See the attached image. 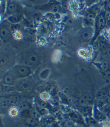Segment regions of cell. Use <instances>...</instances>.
<instances>
[{
    "mask_svg": "<svg viewBox=\"0 0 110 127\" xmlns=\"http://www.w3.org/2000/svg\"><path fill=\"white\" fill-rule=\"evenodd\" d=\"M11 72L16 78H24L31 75L32 69L23 65H17L13 67Z\"/></svg>",
    "mask_w": 110,
    "mask_h": 127,
    "instance_id": "6da1fadb",
    "label": "cell"
},
{
    "mask_svg": "<svg viewBox=\"0 0 110 127\" xmlns=\"http://www.w3.org/2000/svg\"><path fill=\"white\" fill-rule=\"evenodd\" d=\"M23 65L31 68L36 67L40 62L39 58L36 53H30L27 54L24 56L22 60Z\"/></svg>",
    "mask_w": 110,
    "mask_h": 127,
    "instance_id": "7a4b0ae2",
    "label": "cell"
},
{
    "mask_svg": "<svg viewBox=\"0 0 110 127\" xmlns=\"http://www.w3.org/2000/svg\"><path fill=\"white\" fill-rule=\"evenodd\" d=\"M79 106H88L91 105L93 102V95L91 93H86L81 96L79 99Z\"/></svg>",
    "mask_w": 110,
    "mask_h": 127,
    "instance_id": "3957f363",
    "label": "cell"
},
{
    "mask_svg": "<svg viewBox=\"0 0 110 127\" xmlns=\"http://www.w3.org/2000/svg\"><path fill=\"white\" fill-rule=\"evenodd\" d=\"M93 114L92 117L97 122H104L106 120V115L101 110L98 106L95 105L93 106Z\"/></svg>",
    "mask_w": 110,
    "mask_h": 127,
    "instance_id": "277c9868",
    "label": "cell"
},
{
    "mask_svg": "<svg viewBox=\"0 0 110 127\" xmlns=\"http://www.w3.org/2000/svg\"><path fill=\"white\" fill-rule=\"evenodd\" d=\"M68 114L69 118L74 123H85L84 118H82V116L79 112H76L74 110H71Z\"/></svg>",
    "mask_w": 110,
    "mask_h": 127,
    "instance_id": "5b68a950",
    "label": "cell"
},
{
    "mask_svg": "<svg viewBox=\"0 0 110 127\" xmlns=\"http://www.w3.org/2000/svg\"><path fill=\"white\" fill-rule=\"evenodd\" d=\"M93 106L92 105L80 106L78 112L84 118L91 117L92 116L93 114Z\"/></svg>",
    "mask_w": 110,
    "mask_h": 127,
    "instance_id": "8992f818",
    "label": "cell"
},
{
    "mask_svg": "<svg viewBox=\"0 0 110 127\" xmlns=\"http://www.w3.org/2000/svg\"><path fill=\"white\" fill-rule=\"evenodd\" d=\"M55 122V119L53 117L47 115L43 117L41 119L40 124L42 127H51Z\"/></svg>",
    "mask_w": 110,
    "mask_h": 127,
    "instance_id": "52a82bcc",
    "label": "cell"
},
{
    "mask_svg": "<svg viewBox=\"0 0 110 127\" xmlns=\"http://www.w3.org/2000/svg\"><path fill=\"white\" fill-rule=\"evenodd\" d=\"M93 29L91 27H87L83 30L81 36L84 40H90L93 35Z\"/></svg>",
    "mask_w": 110,
    "mask_h": 127,
    "instance_id": "ba28073f",
    "label": "cell"
},
{
    "mask_svg": "<svg viewBox=\"0 0 110 127\" xmlns=\"http://www.w3.org/2000/svg\"><path fill=\"white\" fill-rule=\"evenodd\" d=\"M40 122L38 119L33 118L31 117H28L27 118L24 119V124L27 127H39L40 126Z\"/></svg>",
    "mask_w": 110,
    "mask_h": 127,
    "instance_id": "9c48e42d",
    "label": "cell"
},
{
    "mask_svg": "<svg viewBox=\"0 0 110 127\" xmlns=\"http://www.w3.org/2000/svg\"><path fill=\"white\" fill-rule=\"evenodd\" d=\"M10 106H18L21 102V98L18 95H11V96L7 97Z\"/></svg>",
    "mask_w": 110,
    "mask_h": 127,
    "instance_id": "30bf717a",
    "label": "cell"
},
{
    "mask_svg": "<svg viewBox=\"0 0 110 127\" xmlns=\"http://www.w3.org/2000/svg\"><path fill=\"white\" fill-rule=\"evenodd\" d=\"M15 78H16V77L12 72H9L3 77V83L9 85H12L14 83Z\"/></svg>",
    "mask_w": 110,
    "mask_h": 127,
    "instance_id": "8fae6325",
    "label": "cell"
},
{
    "mask_svg": "<svg viewBox=\"0 0 110 127\" xmlns=\"http://www.w3.org/2000/svg\"><path fill=\"white\" fill-rule=\"evenodd\" d=\"M105 25V18L103 15H101L96 19V30L100 31L104 28Z\"/></svg>",
    "mask_w": 110,
    "mask_h": 127,
    "instance_id": "7c38bea8",
    "label": "cell"
},
{
    "mask_svg": "<svg viewBox=\"0 0 110 127\" xmlns=\"http://www.w3.org/2000/svg\"><path fill=\"white\" fill-rule=\"evenodd\" d=\"M20 112H21V111L20 110L19 108H18L17 106H11L9 108L8 114L9 116L11 118H16L20 116Z\"/></svg>",
    "mask_w": 110,
    "mask_h": 127,
    "instance_id": "4fadbf2b",
    "label": "cell"
},
{
    "mask_svg": "<svg viewBox=\"0 0 110 127\" xmlns=\"http://www.w3.org/2000/svg\"><path fill=\"white\" fill-rule=\"evenodd\" d=\"M7 20L8 22L12 24H17L22 20V16L20 15L12 14L8 15V16L7 18Z\"/></svg>",
    "mask_w": 110,
    "mask_h": 127,
    "instance_id": "5bb4252c",
    "label": "cell"
},
{
    "mask_svg": "<svg viewBox=\"0 0 110 127\" xmlns=\"http://www.w3.org/2000/svg\"><path fill=\"white\" fill-rule=\"evenodd\" d=\"M1 37L4 40H8L10 38L11 33L10 31L6 27H1L0 30Z\"/></svg>",
    "mask_w": 110,
    "mask_h": 127,
    "instance_id": "9a60e30c",
    "label": "cell"
},
{
    "mask_svg": "<svg viewBox=\"0 0 110 127\" xmlns=\"http://www.w3.org/2000/svg\"><path fill=\"white\" fill-rule=\"evenodd\" d=\"M19 10V6L15 3H10L6 7V13L9 15L14 14Z\"/></svg>",
    "mask_w": 110,
    "mask_h": 127,
    "instance_id": "2e32d148",
    "label": "cell"
},
{
    "mask_svg": "<svg viewBox=\"0 0 110 127\" xmlns=\"http://www.w3.org/2000/svg\"><path fill=\"white\" fill-rule=\"evenodd\" d=\"M84 121L86 125L88 127H95L97 124V121L92 116L84 118Z\"/></svg>",
    "mask_w": 110,
    "mask_h": 127,
    "instance_id": "e0dca14e",
    "label": "cell"
},
{
    "mask_svg": "<svg viewBox=\"0 0 110 127\" xmlns=\"http://www.w3.org/2000/svg\"><path fill=\"white\" fill-rule=\"evenodd\" d=\"M35 108L37 110L38 113L41 115V117L47 116V115H48L49 114V110L48 109L42 107V106L38 105V104H36L35 105Z\"/></svg>",
    "mask_w": 110,
    "mask_h": 127,
    "instance_id": "ac0fdd59",
    "label": "cell"
},
{
    "mask_svg": "<svg viewBox=\"0 0 110 127\" xmlns=\"http://www.w3.org/2000/svg\"><path fill=\"white\" fill-rule=\"evenodd\" d=\"M96 97L99 100L106 99L108 97V90L107 89H102L98 91L96 95Z\"/></svg>",
    "mask_w": 110,
    "mask_h": 127,
    "instance_id": "d6986e66",
    "label": "cell"
},
{
    "mask_svg": "<svg viewBox=\"0 0 110 127\" xmlns=\"http://www.w3.org/2000/svg\"><path fill=\"white\" fill-rule=\"evenodd\" d=\"M17 106L21 112V111L29 110L32 108L31 104L29 103L27 101H24L22 102V103H20V104Z\"/></svg>",
    "mask_w": 110,
    "mask_h": 127,
    "instance_id": "ffe728a7",
    "label": "cell"
},
{
    "mask_svg": "<svg viewBox=\"0 0 110 127\" xmlns=\"http://www.w3.org/2000/svg\"><path fill=\"white\" fill-rule=\"evenodd\" d=\"M29 112V114H30V117L31 118H33L39 120L40 118H41V115L36 109L35 108L32 107L30 110H28Z\"/></svg>",
    "mask_w": 110,
    "mask_h": 127,
    "instance_id": "44dd1931",
    "label": "cell"
},
{
    "mask_svg": "<svg viewBox=\"0 0 110 127\" xmlns=\"http://www.w3.org/2000/svg\"><path fill=\"white\" fill-rule=\"evenodd\" d=\"M109 63L106 61H102L98 64V67L103 73L108 70L109 69Z\"/></svg>",
    "mask_w": 110,
    "mask_h": 127,
    "instance_id": "7402d4cb",
    "label": "cell"
},
{
    "mask_svg": "<svg viewBox=\"0 0 110 127\" xmlns=\"http://www.w3.org/2000/svg\"><path fill=\"white\" fill-rule=\"evenodd\" d=\"M0 106L1 108H6L10 107V105L9 104L7 97H1L0 100Z\"/></svg>",
    "mask_w": 110,
    "mask_h": 127,
    "instance_id": "603a6c76",
    "label": "cell"
},
{
    "mask_svg": "<svg viewBox=\"0 0 110 127\" xmlns=\"http://www.w3.org/2000/svg\"><path fill=\"white\" fill-rule=\"evenodd\" d=\"M51 97V95L46 91L41 93L40 95V99L44 101H49Z\"/></svg>",
    "mask_w": 110,
    "mask_h": 127,
    "instance_id": "cb8c5ba5",
    "label": "cell"
},
{
    "mask_svg": "<svg viewBox=\"0 0 110 127\" xmlns=\"http://www.w3.org/2000/svg\"><path fill=\"white\" fill-rule=\"evenodd\" d=\"M98 40V42H99V47L100 49L101 50L103 51L104 50L109 48L110 46L109 45V44L105 41L104 39H101V38H99Z\"/></svg>",
    "mask_w": 110,
    "mask_h": 127,
    "instance_id": "d4e9b609",
    "label": "cell"
},
{
    "mask_svg": "<svg viewBox=\"0 0 110 127\" xmlns=\"http://www.w3.org/2000/svg\"><path fill=\"white\" fill-rule=\"evenodd\" d=\"M86 19H87V21H88L89 24H93L95 22H96V21L95 13L91 12V13H88V15L87 16Z\"/></svg>",
    "mask_w": 110,
    "mask_h": 127,
    "instance_id": "484cf974",
    "label": "cell"
},
{
    "mask_svg": "<svg viewBox=\"0 0 110 127\" xmlns=\"http://www.w3.org/2000/svg\"><path fill=\"white\" fill-rule=\"evenodd\" d=\"M79 99H77L76 97L73 96H69L67 98V101H68V104H72L73 105H79Z\"/></svg>",
    "mask_w": 110,
    "mask_h": 127,
    "instance_id": "4316f807",
    "label": "cell"
},
{
    "mask_svg": "<svg viewBox=\"0 0 110 127\" xmlns=\"http://www.w3.org/2000/svg\"><path fill=\"white\" fill-rule=\"evenodd\" d=\"M45 91L50 94L52 96V95L54 94L56 92V87L52 85H48L45 88Z\"/></svg>",
    "mask_w": 110,
    "mask_h": 127,
    "instance_id": "83f0119b",
    "label": "cell"
},
{
    "mask_svg": "<svg viewBox=\"0 0 110 127\" xmlns=\"http://www.w3.org/2000/svg\"><path fill=\"white\" fill-rule=\"evenodd\" d=\"M49 74H50V70L49 69H45L41 73H40V76L41 79L44 80V79H46L47 78V77L49 76Z\"/></svg>",
    "mask_w": 110,
    "mask_h": 127,
    "instance_id": "f1b7e54d",
    "label": "cell"
},
{
    "mask_svg": "<svg viewBox=\"0 0 110 127\" xmlns=\"http://www.w3.org/2000/svg\"><path fill=\"white\" fill-rule=\"evenodd\" d=\"M19 87L20 88V89L24 90H26L30 89L31 88V85L28 82H22L20 84Z\"/></svg>",
    "mask_w": 110,
    "mask_h": 127,
    "instance_id": "f546056e",
    "label": "cell"
},
{
    "mask_svg": "<svg viewBox=\"0 0 110 127\" xmlns=\"http://www.w3.org/2000/svg\"><path fill=\"white\" fill-rule=\"evenodd\" d=\"M8 61V58L6 55H1V65L4 66L7 63Z\"/></svg>",
    "mask_w": 110,
    "mask_h": 127,
    "instance_id": "4dcf8cb0",
    "label": "cell"
},
{
    "mask_svg": "<svg viewBox=\"0 0 110 127\" xmlns=\"http://www.w3.org/2000/svg\"><path fill=\"white\" fill-rule=\"evenodd\" d=\"M64 127H75V124L71 120H67L65 122Z\"/></svg>",
    "mask_w": 110,
    "mask_h": 127,
    "instance_id": "1f68e13d",
    "label": "cell"
},
{
    "mask_svg": "<svg viewBox=\"0 0 110 127\" xmlns=\"http://www.w3.org/2000/svg\"><path fill=\"white\" fill-rule=\"evenodd\" d=\"M102 53L103 55H104L105 56L110 58V47H109V48L104 50L102 51Z\"/></svg>",
    "mask_w": 110,
    "mask_h": 127,
    "instance_id": "d6a6232c",
    "label": "cell"
},
{
    "mask_svg": "<svg viewBox=\"0 0 110 127\" xmlns=\"http://www.w3.org/2000/svg\"><path fill=\"white\" fill-rule=\"evenodd\" d=\"M49 101H50V103L53 105V104H57L58 101V99H57V97H55V96H51Z\"/></svg>",
    "mask_w": 110,
    "mask_h": 127,
    "instance_id": "836d02e7",
    "label": "cell"
},
{
    "mask_svg": "<svg viewBox=\"0 0 110 127\" xmlns=\"http://www.w3.org/2000/svg\"><path fill=\"white\" fill-rule=\"evenodd\" d=\"M104 76L107 80L110 81V71L107 70V71L104 72Z\"/></svg>",
    "mask_w": 110,
    "mask_h": 127,
    "instance_id": "e575fe53",
    "label": "cell"
},
{
    "mask_svg": "<svg viewBox=\"0 0 110 127\" xmlns=\"http://www.w3.org/2000/svg\"><path fill=\"white\" fill-rule=\"evenodd\" d=\"M79 54L81 56H82V57H86L87 55V53L86 51L85 50L81 49L79 51Z\"/></svg>",
    "mask_w": 110,
    "mask_h": 127,
    "instance_id": "d590c367",
    "label": "cell"
},
{
    "mask_svg": "<svg viewBox=\"0 0 110 127\" xmlns=\"http://www.w3.org/2000/svg\"><path fill=\"white\" fill-rule=\"evenodd\" d=\"M102 127H110V121L106 120L102 122Z\"/></svg>",
    "mask_w": 110,
    "mask_h": 127,
    "instance_id": "8d00e7d4",
    "label": "cell"
},
{
    "mask_svg": "<svg viewBox=\"0 0 110 127\" xmlns=\"http://www.w3.org/2000/svg\"><path fill=\"white\" fill-rule=\"evenodd\" d=\"M93 46L94 49H95V50H97L98 49H100L98 40H97L96 41H95V42H94V44L93 45Z\"/></svg>",
    "mask_w": 110,
    "mask_h": 127,
    "instance_id": "74e56055",
    "label": "cell"
},
{
    "mask_svg": "<svg viewBox=\"0 0 110 127\" xmlns=\"http://www.w3.org/2000/svg\"><path fill=\"white\" fill-rule=\"evenodd\" d=\"M85 123H78L76 124V127H87Z\"/></svg>",
    "mask_w": 110,
    "mask_h": 127,
    "instance_id": "f35d334b",
    "label": "cell"
},
{
    "mask_svg": "<svg viewBox=\"0 0 110 127\" xmlns=\"http://www.w3.org/2000/svg\"><path fill=\"white\" fill-rule=\"evenodd\" d=\"M16 127H27L24 123H19L16 125Z\"/></svg>",
    "mask_w": 110,
    "mask_h": 127,
    "instance_id": "ab89813d",
    "label": "cell"
},
{
    "mask_svg": "<svg viewBox=\"0 0 110 127\" xmlns=\"http://www.w3.org/2000/svg\"><path fill=\"white\" fill-rule=\"evenodd\" d=\"M106 103L109 104V105H110V96L107 97V98L106 99Z\"/></svg>",
    "mask_w": 110,
    "mask_h": 127,
    "instance_id": "60d3db41",
    "label": "cell"
},
{
    "mask_svg": "<svg viewBox=\"0 0 110 127\" xmlns=\"http://www.w3.org/2000/svg\"><path fill=\"white\" fill-rule=\"evenodd\" d=\"M51 127H60V126L57 123H56L55 122V123L52 124V126H51Z\"/></svg>",
    "mask_w": 110,
    "mask_h": 127,
    "instance_id": "b9f144b4",
    "label": "cell"
},
{
    "mask_svg": "<svg viewBox=\"0 0 110 127\" xmlns=\"http://www.w3.org/2000/svg\"><path fill=\"white\" fill-rule=\"evenodd\" d=\"M107 7H108L109 10H110V1L109 2L108 4H107Z\"/></svg>",
    "mask_w": 110,
    "mask_h": 127,
    "instance_id": "7bdbcfd3",
    "label": "cell"
},
{
    "mask_svg": "<svg viewBox=\"0 0 110 127\" xmlns=\"http://www.w3.org/2000/svg\"><path fill=\"white\" fill-rule=\"evenodd\" d=\"M108 96H110V89L108 90Z\"/></svg>",
    "mask_w": 110,
    "mask_h": 127,
    "instance_id": "ee69618b",
    "label": "cell"
},
{
    "mask_svg": "<svg viewBox=\"0 0 110 127\" xmlns=\"http://www.w3.org/2000/svg\"><path fill=\"white\" fill-rule=\"evenodd\" d=\"M109 35H110V31H109Z\"/></svg>",
    "mask_w": 110,
    "mask_h": 127,
    "instance_id": "f6af8a7d",
    "label": "cell"
}]
</instances>
